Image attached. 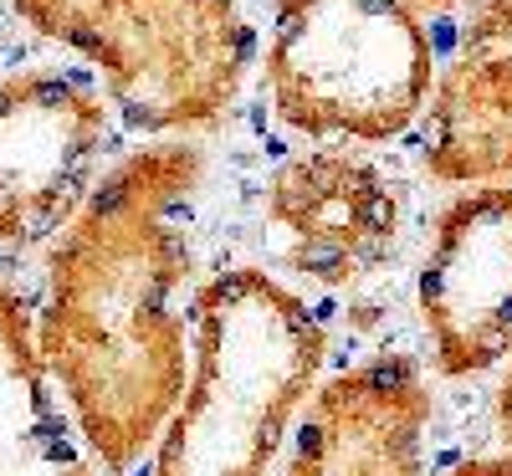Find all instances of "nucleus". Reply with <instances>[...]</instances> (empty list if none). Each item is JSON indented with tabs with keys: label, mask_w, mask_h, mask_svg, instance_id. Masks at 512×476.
Wrapping results in <instances>:
<instances>
[{
	"label": "nucleus",
	"mask_w": 512,
	"mask_h": 476,
	"mask_svg": "<svg viewBox=\"0 0 512 476\" xmlns=\"http://www.w3.org/2000/svg\"><path fill=\"white\" fill-rule=\"evenodd\" d=\"M205 154L149 144L123 154L57 231L36 354L103 471H134L190 379V210Z\"/></svg>",
	"instance_id": "1"
},
{
	"label": "nucleus",
	"mask_w": 512,
	"mask_h": 476,
	"mask_svg": "<svg viewBox=\"0 0 512 476\" xmlns=\"http://www.w3.org/2000/svg\"><path fill=\"white\" fill-rule=\"evenodd\" d=\"M328 364V328L262 267H226L195 292L190 379L149 476H272Z\"/></svg>",
	"instance_id": "2"
},
{
	"label": "nucleus",
	"mask_w": 512,
	"mask_h": 476,
	"mask_svg": "<svg viewBox=\"0 0 512 476\" xmlns=\"http://www.w3.org/2000/svg\"><path fill=\"white\" fill-rule=\"evenodd\" d=\"M262 82L303 139L390 144L436 88V41L415 0H277Z\"/></svg>",
	"instance_id": "3"
},
{
	"label": "nucleus",
	"mask_w": 512,
	"mask_h": 476,
	"mask_svg": "<svg viewBox=\"0 0 512 476\" xmlns=\"http://www.w3.org/2000/svg\"><path fill=\"white\" fill-rule=\"evenodd\" d=\"M47 41L88 57L108 103L144 134L216 128L251 72V26L231 0H11Z\"/></svg>",
	"instance_id": "4"
},
{
	"label": "nucleus",
	"mask_w": 512,
	"mask_h": 476,
	"mask_svg": "<svg viewBox=\"0 0 512 476\" xmlns=\"http://www.w3.org/2000/svg\"><path fill=\"white\" fill-rule=\"evenodd\" d=\"M108 98L77 72L0 77V246L52 241L98 185Z\"/></svg>",
	"instance_id": "5"
},
{
	"label": "nucleus",
	"mask_w": 512,
	"mask_h": 476,
	"mask_svg": "<svg viewBox=\"0 0 512 476\" xmlns=\"http://www.w3.org/2000/svg\"><path fill=\"white\" fill-rule=\"evenodd\" d=\"M262 215L282 262L318 287H364L395 262L405 236V195L354 149H308L272 169Z\"/></svg>",
	"instance_id": "6"
},
{
	"label": "nucleus",
	"mask_w": 512,
	"mask_h": 476,
	"mask_svg": "<svg viewBox=\"0 0 512 476\" xmlns=\"http://www.w3.org/2000/svg\"><path fill=\"white\" fill-rule=\"evenodd\" d=\"M415 313L446 379L487 374L512 354V185H472L436 215Z\"/></svg>",
	"instance_id": "7"
},
{
	"label": "nucleus",
	"mask_w": 512,
	"mask_h": 476,
	"mask_svg": "<svg viewBox=\"0 0 512 476\" xmlns=\"http://www.w3.org/2000/svg\"><path fill=\"white\" fill-rule=\"evenodd\" d=\"M436 395L410 354H374L318 379L282 476H420Z\"/></svg>",
	"instance_id": "8"
},
{
	"label": "nucleus",
	"mask_w": 512,
	"mask_h": 476,
	"mask_svg": "<svg viewBox=\"0 0 512 476\" xmlns=\"http://www.w3.org/2000/svg\"><path fill=\"white\" fill-rule=\"evenodd\" d=\"M420 164L446 185H512V0H472L420 113Z\"/></svg>",
	"instance_id": "9"
},
{
	"label": "nucleus",
	"mask_w": 512,
	"mask_h": 476,
	"mask_svg": "<svg viewBox=\"0 0 512 476\" xmlns=\"http://www.w3.org/2000/svg\"><path fill=\"white\" fill-rule=\"evenodd\" d=\"M0 476H98L57 384L36 354V323L0 282Z\"/></svg>",
	"instance_id": "10"
},
{
	"label": "nucleus",
	"mask_w": 512,
	"mask_h": 476,
	"mask_svg": "<svg viewBox=\"0 0 512 476\" xmlns=\"http://www.w3.org/2000/svg\"><path fill=\"white\" fill-rule=\"evenodd\" d=\"M441 476H512V451H502V456H466V461L446 466Z\"/></svg>",
	"instance_id": "11"
},
{
	"label": "nucleus",
	"mask_w": 512,
	"mask_h": 476,
	"mask_svg": "<svg viewBox=\"0 0 512 476\" xmlns=\"http://www.w3.org/2000/svg\"><path fill=\"white\" fill-rule=\"evenodd\" d=\"M492 415H497V436H502V446L512 451V364L502 369V384H497V405H492Z\"/></svg>",
	"instance_id": "12"
},
{
	"label": "nucleus",
	"mask_w": 512,
	"mask_h": 476,
	"mask_svg": "<svg viewBox=\"0 0 512 476\" xmlns=\"http://www.w3.org/2000/svg\"><path fill=\"white\" fill-rule=\"evenodd\" d=\"M415 6H456V0H415Z\"/></svg>",
	"instance_id": "13"
}]
</instances>
